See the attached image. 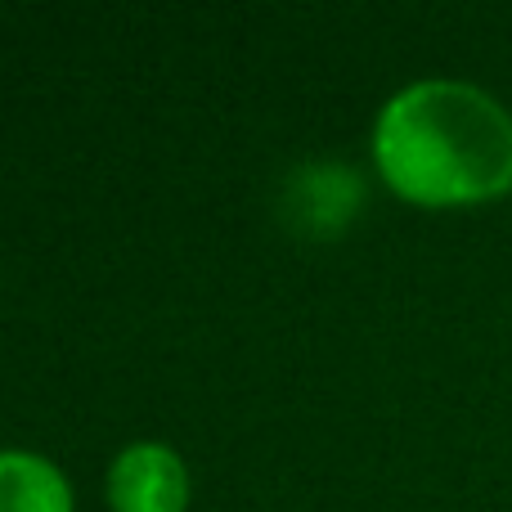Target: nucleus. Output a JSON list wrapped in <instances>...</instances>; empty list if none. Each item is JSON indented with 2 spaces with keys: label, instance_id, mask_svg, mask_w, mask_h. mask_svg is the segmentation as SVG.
I'll use <instances>...</instances> for the list:
<instances>
[{
  "label": "nucleus",
  "instance_id": "obj_4",
  "mask_svg": "<svg viewBox=\"0 0 512 512\" xmlns=\"http://www.w3.org/2000/svg\"><path fill=\"white\" fill-rule=\"evenodd\" d=\"M360 176L346 167H310L306 180L292 185V216H315V234L324 230V216H333V225L342 230L346 216H355L360 207Z\"/></svg>",
  "mask_w": 512,
  "mask_h": 512
},
{
  "label": "nucleus",
  "instance_id": "obj_3",
  "mask_svg": "<svg viewBox=\"0 0 512 512\" xmlns=\"http://www.w3.org/2000/svg\"><path fill=\"white\" fill-rule=\"evenodd\" d=\"M0 512H72L63 468L32 450H0Z\"/></svg>",
  "mask_w": 512,
  "mask_h": 512
},
{
  "label": "nucleus",
  "instance_id": "obj_2",
  "mask_svg": "<svg viewBox=\"0 0 512 512\" xmlns=\"http://www.w3.org/2000/svg\"><path fill=\"white\" fill-rule=\"evenodd\" d=\"M108 508L113 512H185L189 468L171 445L131 441L108 463Z\"/></svg>",
  "mask_w": 512,
  "mask_h": 512
},
{
  "label": "nucleus",
  "instance_id": "obj_1",
  "mask_svg": "<svg viewBox=\"0 0 512 512\" xmlns=\"http://www.w3.org/2000/svg\"><path fill=\"white\" fill-rule=\"evenodd\" d=\"M373 167L391 194L418 207L504 198L512 189V113L468 81H414L373 122Z\"/></svg>",
  "mask_w": 512,
  "mask_h": 512
}]
</instances>
